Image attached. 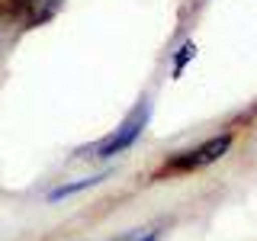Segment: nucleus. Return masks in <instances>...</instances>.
<instances>
[{"instance_id": "f257e3e1", "label": "nucleus", "mask_w": 257, "mask_h": 241, "mask_svg": "<svg viewBox=\"0 0 257 241\" xmlns=\"http://www.w3.org/2000/svg\"><path fill=\"white\" fill-rule=\"evenodd\" d=\"M231 145H235V132L212 135V139H206L203 145H196V148H187V151H180V155L167 158V164H164L161 174H190V171H199V167H209L219 158L228 155Z\"/></svg>"}, {"instance_id": "f03ea898", "label": "nucleus", "mask_w": 257, "mask_h": 241, "mask_svg": "<svg viewBox=\"0 0 257 241\" xmlns=\"http://www.w3.org/2000/svg\"><path fill=\"white\" fill-rule=\"evenodd\" d=\"M148 116H151V103L148 100H142V106L132 112V116L125 119L122 126L116 129V132H109L106 139H103L93 151V158H100V161H106V158H116V155H122V151H128L135 142H139V135L145 132V126H148Z\"/></svg>"}, {"instance_id": "7ed1b4c3", "label": "nucleus", "mask_w": 257, "mask_h": 241, "mask_svg": "<svg viewBox=\"0 0 257 241\" xmlns=\"http://www.w3.org/2000/svg\"><path fill=\"white\" fill-rule=\"evenodd\" d=\"M61 4L64 0H10L7 4V16L13 23H20L23 29H36L52 20L61 10Z\"/></svg>"}, {"instance_id": "20e7f679", "label": "nucleus", "mask_w": 257, "mask_h": 241, "mask_svg": "<svg viewBox=\"0 0 257 241\" xmlns=\"http://www.w3.org/2000/svg\"><path fill=\"white\" fill-rule=\"evenodd\" d=\"M106 174H96V177H84V180H77V183H61V187H55L52 193H48V203H58V199H68V196H74V193H84V190H90L96 187V183L103 180Z\"/></svg>"}, {"instance_id": "39448f33", "label": "nucleus", "mask_w": 257, "mask_h": 241, "mask_svg": "<svg viewBox=\"0 0 257 241\" xmlns=\"http://www.w3.org/2000/svg\"><path fill=\"white\" fill-rule=\"evenodd\" d=\"M193 55H196V48H193V45L187 42V45L180 48V55H177V61H174V74H180V71H183V64H187V61L193 58Z\"/></svg>"}, {"instance_id": "423d86ee", "label": "nucleus", "mask_w": 257, "mask_h": 241, "mask_svg": "<svg viewBox=\"0 0 257 241\" xmlns=\"http://www.w3.org/2000/svg\"><path fill=\"white\" fill-rule=\"evenodd\" d=\"M132 241H161V231H148V235H139V238H132Z\"/></svg>"}]
</instances>
